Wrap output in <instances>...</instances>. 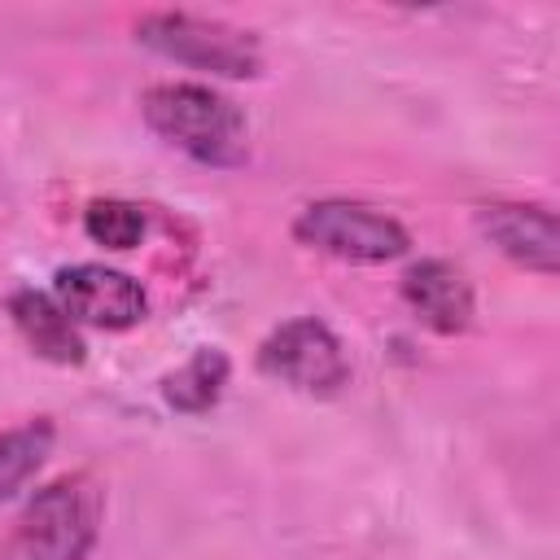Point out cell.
<instances>
[{
	"mask_svg": "<svg viewBox=\"0 0 560 560\" xmlns=\"http://www.w3.org/2000/svg\"><path fill=\"white\" fill-rule=\"evenodd\" d=\"M477 228L512 262H521L529 271H542V276H556V267H560V232H556V214L547 206H516V201L486 206L477 214Z\"/></svg>",
	"mask_w": 560,
	"mask_h": 560,
	"instance_id": "7",
	"label": "cell"
},
{
	"mask_svg": "<svg viewBox=\"0 0 560 560\" xmlns=\"http://www.w3.org/2000/svg\"><path fill=\"white\" fill-rule=\"evenodd\" d=\"M228 385V354L223 350H197L179 372H171L162 381V398L175 407V411H188V416H201L219 402Z\"/></svg>",
	"mask_w": 560,
	"mask_h": 560,
	"instance_id": "10",
	"label": "cell"
},
{
	"mask_svg": "<svg viewBox=\"0 0 560 560\" xmlns=\"http://www.w3.org/2000/svg\"><path fill=\"white\" fill-rule=\"evenodd\" d=\"M402 298L416 311V319L433 332L451 337V332H464L472 324V284L446 258H424V262L407 267Z\"/></svg>",
	"mask_w": 560,
	"mask_h": 560,
	"instance_id": "8",
	"label": "cell"
},
{
	"mask_svg": "<svg viewBox=\"0 0 560 560\" xmlns=\"http://www.w3.org/2000/svg\"><path fill=\"white\" fill-rule=\"evenodd\" d=\"M258 368L302 394H337L350 376L346 350L337 341V332L319 319H289L280 324L262 350H258Z\"/></svg>",
	"mask_w": 560,
	"mask_h": 560,
	"instance_id": "5",
	"label": "cell"
},
{
	"mask_svg": "<svg viewBox=\"0 0 560 560\" xmlns=\"http://www.w3.org/2000/svg\"><path fill=\"white\" fill-rule=\"evenodd\" d=\"M101 529V486L83 472L44 486L13 529L0 538V560H83Z\"/></svg>",
	"mask_w": 560,
	"mask_h": 560,
	"instance_id": "1",
	"label": "cell"
},
{
	"mask_svg": "<svg viewBox=\"0 0 560 560\" xmlns=\"http://www.w3.org/2000/svg\"><path fill=\"white\" fill-rule=\"evenodd\" d=\"M9 315L18 324V332L26 337V346L52 363H79L83 359V341H79V328L74 319L57 306V298L48 293H35V289H22L9 298Z\"/></svg>",
	"mask_w": 560,
	"mask_h": 560,
	"instance_id": "9",
	"label": "cell"
},
{
	"mask_svg": "<svg viewBox=\"0 0 560 560\" xmlns=\"http://www.w3.org/2000/svg\"><path fill=\"white\" fill-rule=\"evenodd\" d=\"M293 236L319 254L341 262H389L407 249V232L398 219L376 214L359 201H315L298 214Z\"/></svg>",
	"mask_w": 560,
	"mask_h": 560,
	"instance_id": "4",
	"label": "cell"
},
{
	"mask_svg": "<svg viewBox=\"0 0 560 560\" xmlns=\"http://www.w3.org/2000/svg\"><path fill=\"white\" fill-rule=\"evenodd\" d=\"M83 228L96 245L105 249H131L140 245L144 236V210L131 206V201H118V197H105V201H92L88 214H83Z\"/></svg>",
	"mask_w": 560,
	"mask_h": 560,
	"instance_id": "12",
	"label": "cell"
},
{
	"mask_svg": "<svg viewBox=\"0 0 560 560\" xmlns=\"http://www.w3.org/2000/svg\"><path fill=\"white\" fill-rule=\"evenodd\" d=\"M144 122L206 166H236L245 158L241 109L206 83H158L144 92Z\"/></svg>",
	"mask_w": 560,
	"mask_h": 560,
	"instance_id": "2",
	"label": "cell"
},
{
	"mask_svg": "<svg viewBox=\"0 0 560 560\" xmlns=\"http://www.w3.org/2000/svg\"><path fill=\"white\" fill-rule=\"evenodd\" d=\"M136 39L179 66L228 74V79H249L262 66L258 39L249 31H236L219 18H197V13H149L136 22Z\"/></svg>",
	"mask_w": 560,
	"mask_h": 560,
	"instance_id": "3",
	"label": "cell"
},
{
	"mask_svg": "<svg viewBox=\"0 0 560 560\" xmlns=\"http://www.w3.org/2000/svg\"><path fill=\"white\" fill-rule=\"evenodd\" d=\"M52 451V424L48 420H26L18 429L0 433V499H9Z\"/></svg>",
	"mask_w": 560,
	"mask_h": 560,
	"instance_id": "11",
	"label": "cell"
},
{
	"mask_svg": "<svg viewBox=\"0 0 560 560\" xmlns=\"http://www.w3.org/2000/svg\"><path fill=\"white\" fill-rule=\"evenodd\" d=\"M57 306L74 319V324H92V328H131L144 319V289L114 271V267H101V262H79V267H66L57 271Z\"/></svg>",
	"mask_w": 560,
	"mask_h": 560,
	"instance_id": "6",
	"label": "cell"
}]
</instances>
